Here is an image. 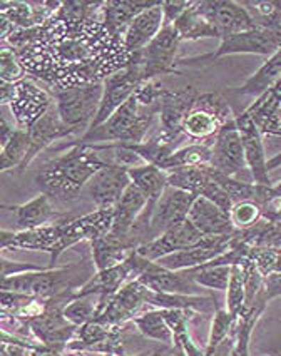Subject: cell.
Listing matches in <instances>:
<instances>
[{
    "label": "cell",
    "instance_id": "obj_1",
    "mask_svg": "<svg viewBox=\"0 0 281 356\" xmlns=\"http://www.w3.org/2000/svg\"><path fill=\"white\" fill-rule=\"evenodd\" d=\"M163 87L150 81L139 87L129 101L107 119L102 126L81 136V144H127L146 140L152 122L159 115Z\"/></svg>",
    "mask_w": 281,
    "mask_h": 356
},
{
    "label": "cell",
    "instance_id": "obj_2",
    "mask_svg": "<svg viewBox=\"0 0 281 356\" xmlns=\"http://www.w3.org/2000/svg\"><path fill=\"white\" fill-rule=\"evenodd\" d=\"M67 147L69 151L44 164L35 174V184L39 186L40 194H45L49 200L62 202L76 200L81 189L107 165L96 149L88 144L69 143L57 151Z\"/></svg>",
    "mask_w": 281,
    "mask_h": 356
},
{
    "label": "cell",
    "instance_id": "obj_3",
    "mask_svg": "<svg viewBox=\"0 0 281 356\" xmlns=\"http://www.w3.org/2000/svg\"><path fill=\"white\" fill-rule=\"evenodd\" d=\"M96 273L94 261H79L61 268L47 266L40 271L2 278V291L20 293L47 301L69 293H77Z\"/></svg>",
    "mask_w": 281,
    "mask_h": 356
},
{
    "label": "cell",
    "instance_id": "obj_4",
    "mask_svg": "<svg viewBox=\"0 0 281 356\" xmlns=\"http://www.w3.org/2000/svg\"><path fill=\"white\" fill-rule=\"evenodd\" d=\"M104 86L102 82L57 87L52 90L54 104L59 111L61 119L65 126L77 132H88L101 107Z\"/></svg>",
    "mask_w": 281,
    "mask_h": 356
},
{
    "label": "cell",
    "instance_id": "obj_5",
    "mask_svg": "<svg viewBox=\"0 0 281 356\" xmlns=\"http://www.w3.org/2000/svg\"><path fill=\"white\" fill-rule=\"evenodd\" d=\"M231 118L228 102L220 94H200L183 124V136L196 143L213 144L218 132Z\"/></svg>",
    "mask_w": 281,
    "mask_h": 356
},
{
    "label": "cell",
    "instance_id": "obj_6",
    "mask_svg": "<svg viewBox=\"0 0 281 356\" xmlns=\"http://www.w3.org/2000/svg\"><path fill=\"white\" fill-rule=\"evenodd\" d=\"M181 37L175 26H164L156 39L144 51L131 56L129 62L136 64L143 72L144 81H154L158 76L171 74L176 70V56Z\"/></svg>",
    "mask_w": 281,
    "mask_h": 356
},
{
    "label": "cell",
    "instance_id": "obj_7",
    "mask_svg": "<svg viewBox=\"0 0 281 356\" xmlns=\"http://www.w3.org/2000/svg\"><path fill=\"white\" fill-rule=\"evenodd\" d=\"M143 84H146L143 72H140L138 65L132 64V62H129L126 67L115 70V72L111 74L109 77H106L104 81H102L104 94H102L101 107H99V113L96 115V119H94L90 129H96V127L102 126L107 119L113 118L115 111L126 104V102L138 92L139 87Z\"/></svg>",
    "mask_w": 281,
    "mask_h": 356
},
{
    "label": "cell",
    "instance_id": "obj_8",
    "mask_svg": "<svg viewBox=\"0 0 281 356\" xmlns=\"http://www.w3.org/2000/svg\"><path fill=\"white\" fill-rule=\"evenodd\" d=\"M281 49V37L271 29L258 26L251 31L239 32V34L225 35L220 40V47L216 52L208 54L202 57H194L189 62L206 60V59H220L226 56H236V54H255V56H275Z\"/></svg>",
    "mask_w": 281,
    "mask_h": 356
},
{
    "label": "cell",
    "instance_id": "obj_9",
    "mask_svg": "<svg viewBox=\"0 0 281 356\" xmlns=\"http://www.w3.org/2000/svg\"><path fill=\"white\" fill-rule=\"evenodd\" d=\"M211 168L226 176L239 179L243 172L248 171V163L243 147L241 134H239L236 118L230 119L218 132L211 144ZM251 176V174H250Z\"/></svg>",
    "mask_w": 281,
    "mask_h": 356
},
{
    "label": "cell",
    "instance_id": "obj_10",
    "mask_svg": "<svg viewBox=\"0 0 281 356\" xmlns=\"http://www.w3.org/2000/svg\"><path fill=\"white\" fill-rule=\"evenodd\" d=\"M200 92L194 87H183L179 90H163L161 96V136L169 143H181L183 124L196 104Z\"/></svg>",
    "mask_w": 281,
    "mask_h": 356
},
{
    "label": "cell",
    "instance_id": "obj_11",
    "mask_svg": "<svg viewBox=\"0 0 281 356\" xmlns=\"http://www.w3.org/2000/svg\"><path fill=\"white\" fill-rule=\"evenodd\" d=\"M196 7L209 20L211 26L216 29L221 39L225 35L239 34V32L258 27L245 3L231 2V0H214V2H196Z\"/></svg>",
    "mask_w": 281,
    "mask_h": 356
},
{
    "label": "cell",
    "instance_id": "obj_12",
    "mask_svg": "<svg viewBox=\"0 0 281 356\" xmlns=\"http://www.w3.org/2000/svg\"><path fill=\"white\" fill-rule=\"evenodd\" d=\"M198 196L183 189L168 186L154 204L151 214V241L188 219L189 211Z\"/></svg>",
    "mask_w": 281,
    "mask_h": 356
},
{
    "label": "cell",
    "instance_id": "obj_13",
    "mask_svg": "<svg viewBox=\"0 0 281 356\" xmlns=\"http://www.w3.org/2000/svg\"><path fill=\"white\" fill-rule=\"evenodd\" d=\"M147 289L138 280H132L119 289L115 295L107 301L101 313L94 321L107 326H121L127 320H134L139 309L147 305Z\"/></svg>",
    "mask_w": 281,
    "mask_h": 356
},
{
    "label": "cell",
    "instance_id": "obj_14",
    "mask_svg": "<svg viewBox=\"0 0 281 356\" xmlns=\"http://www.w3.org/2000/svg\"><path fill=\"white\" fill-rule=\"evenodd\" d=\"M52 104V94H47L34 82L24 79L15 84V96L10 102V111L17 121L19 129L29 131L51 109Z\"/></svg>",
    "mask_w": 281,
    "mask_h": 356
},
{
    "label": "cell",
    "instance_id": "obj_15",
    "mask_svg": "<svg viewBox=\"0 0 281 356\" xmlns=\"http://www.w3.org/2000/svg\"><path fill=\"white\" fill-rule=\"evenodd\" d=\"M0 246H2V251L9 250V248H19V250L51 252V264H49L51 268L56 266L57 258L64 252L59 225L19 231V233H10V231L3 229L0 233Z\"/></svg>",
    "mask_w": 281,
    "mask_h": 356
},
{
    "label": "cell",
    "instance_id": "obj_16",
    "mask_svg": "<svg viewBox=\"0 0 281 356\" xmlns=\"http://www.w3.org/2000/svg\"><path fill=\"white\" fill-rule=\"evenodd\" d=\"M234 238V236H233ZM233 238H204L200 244L189 248V250L172 252L156 261L159 266L171 271L194 270V268L204 266L211 261L221 258L231 250Z\"/></svg>",
    "mask_w": 281,
    "mask_h": 356
},
{
    "label": "cell",
    "instance_id": "obj_17",
    "mask_svg": "<svg viewBox=\"0 0 281 356\" xmlns=\"http://www.w3.org/2000/svg\"><path fill=\"white\" fill-rule=\"evenodd\" d=\"M131 184L129 169L124 165L107 164L89 181L86 188L97 209H113Z\"/></svg>",
    "mask_w": 281,
    "mask_h": 356
},
{
    "label": "cell",
    "instance_id": "obj_18",
    "mask_svg": "<svg viewBox=\"0 0 281 356\" xmlns=\"http://www.w3.org/2000/svg\"><path fill=\"white\" fill-rule=\"evenodd\" d=\"M236 124L239 134H241L243 147L248 163V171L251 174V179L258 186H268L270 188V171H268V161L264 154L263 146V132L256 126V122L246 113L236 115Z\"/></svg>",
    "mask_w": 281,
    "mask_h": 356
},
{
    "label": "cell",
    "instance_id": "obj_19",
    "mask_svg": "<svg viewBox=\"0 0 281 356\" xmlns=\"http://www.w3.org/2000/svg\"><path fill=\"white\" fill-rule=\"evenodd\" d=\"M140 284L156 293H172V295H200L201 286L193 278L191 270L171 271L150 261L144 271L136 278Z\"/></svg>",
    "mask_w": 281,
    "mask_h": 356
},
{
    "label": "cell",
    "instance_id": "obj_20",
    "mask_svg": "<svg viewBox=\"0 0 281 356\" xmlns=\"http://www.w3.org/2000/svg\"><path fill=\"white\" fill-rule=\"evenodd\" d=\"M202 239H204V236L189 222V219H186V221L179 222V225L171 227L166 233L161 234L159 238L154 239V241H150L143 244V246H139L136 251H138L143 258L154 261L156 263L158 259L164 258V256L168 254H172V252L184 251L196 246V244H200Z\"/></svg>",
    "mask_w": 281,
    "mask_h": 356
},
{
    "label": "cell",
    "instance_id": "obj_21",
    "mask_svg": "<svg viewBox=\"0 0 281 356\" xmlns=\"http://www.w3.org/2000/svg\"><path fill=\"white\" fill-rule=\"evenodd\" d=\"M188 219L204 238H233L236 234L230 214L202 196L194 200Z\"/></svg>",
    "mask_w": 281,
    "mask_h": 356
},
{
    "label": "cell",
    "instance_id": "obj_22",
    "mask_svg": "<svg viewBox=\"0 0 281 356\" xmlns=\"http://www.w3.org/2000/svg\"><path fill=\"white\" fill-rule=\"evenodd\" d=\"M27 132L29 138H31V151H29L24 169H26L40 152L45 151L49 146H52L54 143L72 138V136L76 134V131L70 129V127L65 126L64 121H62L56 104H52L51 109H49Z\"/></svg>",
    "mask_w": 281,
    "mask_h": 356
},
{
    "label": "cell",
    "instance_id": "obj_23",
    "mask_svg": "<svg viewBox=\"0 0 281 356\" xmlns=\"http://www.w3.org/2000/svg\"><path fill=\"white\" fill-rule=\"evenodd\" d=\"M164 27V12L163 2H158L151 9H146L131 22L127 27L126 34L122 37L124 51L129 56H134L150 45L156 35L163 31Z\"/></svg>",
    "mask_w": 281,
    "mask_h": 356
},
{
    "label": "cell",
    "instance_id": "obj_24",
    "mask_svg": "<svg viewBox=\"0 0 281 356\" xmlns=\"http://www.w3.org/2000/svg\"><path fill=\"white\" fill-rule=\"evenodd\" d=\"M158 2H104L102 6V26L114 39L121 40L127 27L140 12L151 9Z\"/></svg>",
    "mask_w": 281,
    "mask_h": 356
},
{
    "label": "cell",
    "instance_id": "obj_25",
    "mask_svg": "<svg viewBox=\"0 0 281 356\" xmlns=\"http://www.w3.org/2000/svg\"><path fill=\"white\" fill-rule=\"evenodd\" d=\"M17 216V229L27 231V229H37V227L49 226V222H59L64 214L54 211L51 200L45 194H39V196L31 200L29 202H24L20 206H12L10 208Z\"/></svg>",
    "mask_w": 281,
    "mask_h": 356
},
{
    "label": "cell",
    "instance_id": "obj_26",
    "mask_svg": "<svg viewBox=\"0 0 281 356\" xmlns=\"http://www.w3.org/2000/svg\"><path fill=\"white\" fill-rule=\"evenodd\" d=\"M147 306L156 309H183L191 313H214L216 300L201 295H172V293L147 291Z\"/></svg>",
    "mask_w": 281,
    "mask_h": 356
},
{
    "label": "cell",
    "instance_id": "obj_27",
    "mask_svg": "<svg viewBox=\"0 0 281 356\" xmlns=\"http://www.w3.org/2000/svg\"><path fill=\"white\" fill-rule=\"evenodd\" d=\"M281 81V49L251 76L241 87H238V96H250L259 99Z\"/></svg>",
    "mask_w": 281,
    "mask_h": 356
},
{
    "label": "cell",
    "instance_id": "obj_28",
    "mask_svg": "<svg viewBox=\"0 0 281 356\" xmlns=\"http://www.w3.org/2000/svg\"><path fill=\"white\" fill-rule=\"evenodd\" d=\"M129 176L132 184L138 186L140 191L144 193V196L150 201L151 208H154V204L158 200L163 196L164 189L168 188V172L158 168V165L152 164H143L138 168L129 169Z\"/></svg>",
    "mask_w": 281,
    "mask_h": 356
},
{
    "label": "cell",
    "instance_id": "obj_29",
    "mask_svg": "<svg viewBox=\"0 0 281 356\" xmlns=\"http://www.w3.org/2000/svg\"><path fill=\"white\" fill-rule=\"evenodd\" d=\"M177 34L183 40H201V39H218L221 40L218 31L209 24V20L198 10L196 2L191 3L188 10L176 20L175 24Z\"/></svg>",
    "mask_w": 281,
    "mask_h": 356
},
{
    "label": "cell",
    "instance_id": "obj_30",
    "mask_svg": "<svg viewBox=\"0 0 281 356\" xmlns=\"http://www.w3.org/2000/svg\"><path fill=\"white\" fill-rule=\"evenodd\" d=\"M211 164V146L209 144H188V146L177 147L171 156L168 157L166 163L163 164V171L168 174L177 169L186 168H200V165Z\"/></svg>",
    "mask_w": 281,
    "mask_h": 356
},
{
    "label": "cell",
    "instance_id": "obj_31",
    "mask_svg": "<svg viewBox=\"0 0 281 356\" xmlns=\"http://www.w3.org/2000/svg\"><path fill=\"white\" fill-rule=\"evenodd\" d=\"M132 321L138 326L139 333L143 337L164 343L168 346H175V334H172V330L169 328L163 309H151V312L138 314Z\"/></svg>",
    "mask_w": 281,
    "mask_h": 356
},
{
    "label": "cell",
    "instance_id": "obj_32",
    "mask_svg": "<svg viewBox=\"0 0 281 356\" xmlns=\"http://www.w3.org/2000/svg\"><path fill=\"white\" fill-rule=\"evenodd\" d=\"M29 151H31L29 132L17 127L9 143L6 146H2V152H0V169L2 171H9V169L17 168L22 171Z\"/></svg>",
    "mask_w": 281,
    "mask_h": 356
},
{
    "label": "cell",
    "instance_id": "obj_33",
    "mask_svg": "<svg viewBox=\"0 0 281 356\" xmlns=\"http://www.w3.org/2000/svg\"><path fill=\"white\" fill-rule=\"evenodd\" d=\"M226 312L234 318H241L246 313V284L241 264L231 266V278L226 296Z\"/></svg>",
    "mask_w": 281,
    "mask_h": 356
},
{
    "label": "cell",
    "instance_id": "obj_34",
    "mask_svg": "<svg viewBox=\"0 0 281 356\" xmlns=\"http://www.w3.org/2000/svg\"><path fill=\"white\" fill-rule=\"evenodd\" d=\"M193 278L201 288L216 289V291H225L228 289L231 278V266L228 264H213L208 263L204 266L194 268L191 270Z\"/></svg>",
    "mask_w": 281,
    "mask_h": 356
},
{
    "label": "cell",
    "instance_id": "obj_35",
    "mask_svg": "<svg viewBox=\"0 0 281 356\" xmlns=\"http://www.w3.org/2000/svg\"><path fill=\"white\" fill-rule=\"evenodd\" d=\"M99 306L101 300L99 296H81L74 298L70 303L64 308V316L74 326L81 328V326L88 325V323L96 320L99 313Z\"/></svg>",
    "mask_w": 281,
    "mask_h": 356
},
{
    "label": "cell",
    "instance_id": "obj_36",
    "mask_svg": "<svg viewBox=\"0 0 281 356\" xmlns=\"http://www.w3.org/2000/svg\"><path fill=\"white\" fill-rule=\"evenodd\" d=\"M263 309H248L241 318H238L236 325H234V341L233 355L231 356H250V337L253 331L256 320H258L259 313Z\"/></svg>",
    "mask_w": 281,
    "mask_h": 356
},
{
    "label": "cell",
    "instance_id": "obj_37",
    "mask_svg": "<svg viewBox=\"0 0 281 356\" xmlns=\"http://www.w3.org/2000/svg\"><path fill=\"white\" fill-rule=\"evenodd\" d=\"M27 76V70L20 60L17 51L12 47H3L0 51V79L2 82L17 84Z\"/></svg>",
    "mask_w": 281,
    "mask_h": 356
},
{
    "label": "cell",
    "instance_id": "obj_38",
    "mask_svg": "<svg viewBox=\"0 0 281 356\" xmlns=\"http://www.w3.org/2000/svg\"><path fill=\"white\" fill-rule=\"evenodd\" d=\"M231 221H233L236 231H246L253 227L262 216V206L255 201L236 202L231 209Z\"/></svg>",
    "mask_w": 281,
    "mask_h": 356
},
{
    "label": "cell",
    "instance_id": "obj_39",
    "mask_svg": "<svg viewBox=\"0 0 281 356\" xmlns=\"http://www.w3.org/2000/svg\"><path fill=\"white\" fill-rule=\"evenodd\" d=\"M278 296H281V273H270V275L264 276L263 289L259 293L258 301H256L255 309H263L268 301Z\"/></svg>",
    "mask_w": 281,
    "mask_h": 356
},
{
    "label": "cell",
    "instance_id": "obj_40",
    "mask_svg": "<svg viewBox=\"0 0 281 356\" xmlns=\"http://www.w3.org/2000/svg\"><path fill=\"white\" fill-rule=\"evenodd\" d=\"M193 2H186V0H176V2H163L164 12V26H175L176 20L184 14L186 10L191 7Z\"/></svg>",
    "mask_w": 281,
    "mask_h": 356
},
{
    "label": "cell",
    "instance_id": "obj_41",
    "mask_svg": "<svg viewBox=\"0 0 281 356\" xmlns=\"http://www.w3.org/2000/svg\"><path fill=\"white\" fill-rule=\"evenodd\" d=\"M2 263V278H9V276L22 275V273H31V271H40L47 266H35L32 263H17V261H9L2 256L0 258Z\"/></svg>",
    "mask_w": 281,
    "mask_h": 356
},
{
    "label": "cell",
    "instance_id": "obj_42",
    "mask_svg": "<svg viewBox=\"0 0 281 356\" xmlns=\"http://www.w3.org/2000/svg\"><path fill=\"white\" fill-rule=\"evenodd\" d=\"M17 129V127H15ZM14 126H10L9 122L6 121V118H2V121H0V146H6L7 143H9L12 136H14Z\"/></svg>",
    "mask_w": 281,
    "mask_h": 356
},
{
    "label": "cell",
    "instance_id": "obj_43",
    "mask_svg": "<svg viewBox=\"0 0 281 356\" xmlns=\"http://www.w3.org/2000/svg\"><path fill=\"white\" fill-rule=\"evenodd\" d=\"M27 351L31 350L19 345H12V343L2 341V356H26Z\"/></svg>",
    "mask_w": 281,
    "mask_h": 356
},
{
    "label": "cell",
    "instance_id": "obj_44",
    "mask_svg": "<svg viewBox=\"0 0 281 356\" xmlns=\"http://www.w3.org/2000/svg\"><path fill=\"white\" fill-rule=\"evenodd\" d=\"M29 356H61V353H59V351L52 350V348L40 345L39 348H37V350H32L31 355H29Z\"/></svg>",
    "mask_w": 281,
    "mask_h": 356
},
{
    "label": "cell",
    "instance_id": "obj_45",
    "mask_svg": "<svg viewBox=\"0 0 281 356\" xmlns=\"http://www.w3.org/2000/svg\"><path fill=\"white\" fill-rule=\"evenodd\" d=\"M280 165H281V152L278 156H273L271 159H268V171L280 168Z\"/></svg>",
    "mask_w": 281,
    "mask_h": 356
},
{
    "label": "cell",
    "instance_id": "obj_46",
    "mask_svg": "<svg viewBox=\"0 0 281 356\" xmlns=\"http://www.w3.org/2000/svg\"><path fill=\"white\" fill-rule=\"evenodd\" d=\"M159 355H163V350L154 351V353H143V355H134V356H159Z\"/></svg>",
    "mask_w": 281,
    "mask_h": 356
},
{
    "label": "cell",
    "instance_id": "obj_47",
    "mask_svg": "<svg viewBox=\"0 0 281 356\" xmlns=\"http://www.w3.org/2000/svg\"><path fill=\"white\" fill-rule=\"evenodd\" d=\"M61 356H70V355H61Z\"/></svg>",
    "mask_w": 281,
    "mask_h": 356
}]
</instances>
